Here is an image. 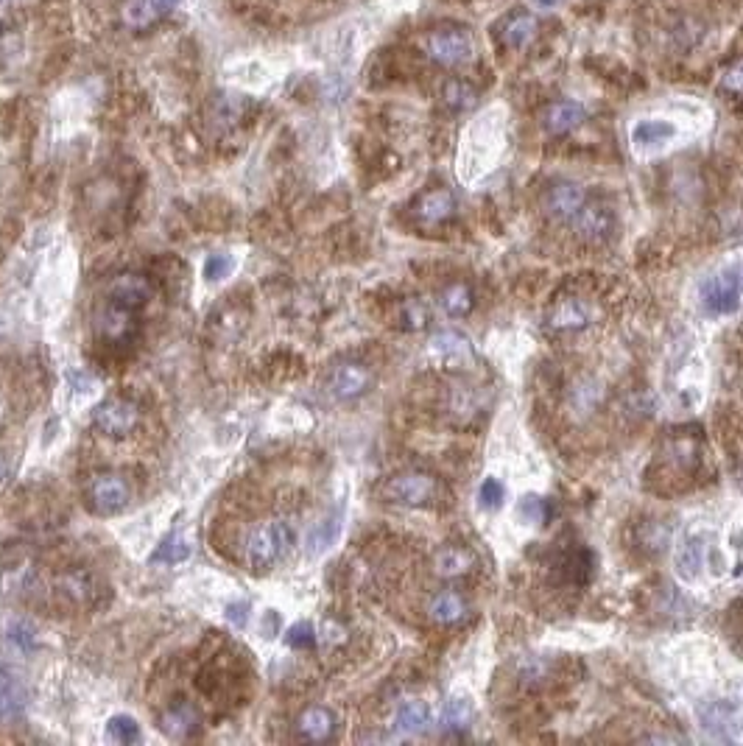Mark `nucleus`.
<instances>
[{
	"instance_id": "f257e3e1",
	"label": "nucleus",
	"mask_w": 743,
	"mask_h": 746,
	"mask_svg": "<svg viewBox=\"0 0 743 746\" xmlns=\"http://www.w3.org/2000/svg\"><path fill=\"white\" fill-rule=\"evenodd\" d=\"M294 545V529L285 520H266L257 523L255 529L246 534L244 540V562L246 568L255 570H269L274 568L280 559L285 557V551Z\"/></svg>"
},
{
	"instance_id": "f03ea898",
	"label": "nucleus",
	"mask_w": 743,
	"mask_h": 746,
	"mask_svg": "<svg viewBox=\"0 0 743 746\" xmlns=\"http://www.w3.org/2000/svg\"><path fill=\"white\" fill-rule=\"evenodd\" d=\"M422 51L442 68H459L475 56V37L464 26L431 28L422 37Z\"/></svg>"
},
{
	"instance_id": "7ed1b4c3",
	"label": "nucleus",
	"mask_w": 743,
	"mask_h": 746,
	"mask_svg": "<svg viewBox=\"0 0 743 746\" xmlns=\"http://www.w3.org/2000/svg\"><path fill=\"white\" fill-rule=\"evenodd\" d=\"M436 495H439V481H436V475L425 473V470L394 473L380 487V498L394 503V506H428L436 501Z\"/></svg>"
},
{
	"instance_id": "20e7f679",
	"label": "nucleus",
	"mask_w": 743,
	"mask_h": 746,
	"mask_svg": "<svg viewBox=\"0 0 743 746\" xmlns=\"http://www.w3.org/2000/svg\"><path fill=\"white\" fill-rule=\"evenodd\" d=\"M743 294V266H730L721 272L710 274L702 283V305L707 313H724L738 311Z\"/></svg>"
},
{
	"instance_id": "39448f33",
	"label": "nucleus",
	"mask_w": 743,
	"mask_h": 746,
	"mask_svg": "<svg viewBox=\"0 0 743 746\" xmlns=\"http://www.w3.org/2000/svg\"><path fill=\"white\" fill-rule=\"evenodd\" d=\"M132 501V489L118 473H98L87 484V503L95 515H118Z\"/></svg>"
},
{
	"instance_id": "423d86ee",
	"label": "nucleus",
	"mask_w": 743,
	"mask_h": 746,
	"mask_svg": "<svg viewBox=\"0 0 743 746\" xmlns=\"http://www.w3.org/2000/svg\"><path fill=\"white\" fill-rule=\"evenodd\" d=\"M140 422V408L132 400L109 397L93 408V425L107 436H129Z\"/></svg>"
},
{
	"instance_id": "0eeeda50",
	"label": "nucleus",
	"mask_w": 743,
	"mask_h": 746,
	"mask_svg": "<svg viewBox=\"0 0 743 746\" xmlns=\"http://www.w3.org/2000/svg\"><path fill=\"white\" fill-rule=\"evenodd\" d=\"M372 369L364 367V364H358V361H344V364H338L333 367V372L327 375V394L333 397V400H341V403H347V400H358L361 394H366L372 389Z\"/></svg>"
},
{
	"instance_id": "6e6552de",
	"label": "nucleus",
	"mask_w": 743,
	"mask_h": 746,
	"mask_svg": "<svg viewBox=\"0 0 743 746\" xmlns=\"http://www.w3.org/2000/svg\"><path fill=\"white\" fill-rule=\"evenodd\" d=\"M573 230H576V238L581 244H604L615 230V213L609 210L607 204L584 202V207L573 216Z\"/></svg>"
},
{
	"instance_id": "1a4fd4ad",
	"label": "nucleus",
	"mask_w": 743,
	"mask_h": 746,
	"mask_svg": "<svg viewBox=\"0 0 743 746\" xmlns=\"http://www.w3.org/2000/svg\"><path fill=\"white\" fill-rule=\"evenodd\" d=\"M56 593L73 607H93L101 596V584L90 570L70 568L56 576Z\"/></svg>"
},
{
	"instance_id": "9d476101",
	"label": "nucleus",
	"mask_w": 743,
	"mask_h": 746,
	"mask_svg": "<svg viewBox=\"0 0 743 746\" xmlns=\"http://www.w3.org/2000/svg\"><path fill=\"white\" fill-rule=\"evenodd\" d=\"M489 392L478 389V386H453L447 394V414L450 420L459 425H473L481 414H487Z\"/></svg>"
},
{
	"instance_id": "9b49d317",
	"label": "nucleus",
	"mask_w": 743,
	"mask_h": 746,
	"mask_svg": "<svg viewBox=\"0 0 743 746\" xmlns=\"http://www.w3.org/2000/svg\"><path fill=\"white\" fill-rule=\"evenodd\" d=\"M411 216L422 227H439V224H445V221L456 216V196L447 188L428 190L414 202Z\"/></svg>"
},
{
	"instance_id": "f8f14e48",
	"label": "nucleus",
	"mask_w": 743,
	"mask_h": 746,
	"mask_svg": "<svg viewBox=\"0 0 743 746\" xmlns=\"http://www.w3.org/2000/svg\"><path fill=\"white\" fill-rule=\"evenodd\" d=\"M109 302L121 305L126 311H140L146 308L154 297V288L151 283L143 277V274H118L107 288Z\"/></svg>"
},
{
	"instance_id": "ddd939ff",
	"label": "nucleus",
	"mask_w": 743,
	"mask_h": 746,
	"mask_svg": "<svg viewBox=\"0 0 743 746\" xmlns=\"http://www.w3.org/2000/svg\"><path fill=\"white\" fill-rule=\"evenodd\" d=\"M587 202V196H584V188L576 185V182H568V179H562V182H554L551 188L545 190V213L556 221H573V216L579 213L581 207Z\"/></svg>"
},
{
	"instance_id": "4468645a",
	"label": "nucleus",
	"mask_w": 743,
	"mask_h": 746,
	"mask_svg": "<svg viewBox=\"0 0 743 746\" xmlns=\"http://www.w3.org/2000/svg\"><path fill=\"white\" fill-rule=\"evenodd\" d=\"M431 355L439 364H445V367L450 369L470 367L475 361L470 339L456 333V330H442V333H436L431 339Z\"/></svg>"
},
{
	"instance_id": "2eb2a0df",
	"label": "nucleus",
	"mask_w": 743,
	"mask_h": 746,
	"mask_svg": "<svg viewBox=\"0 0 743 746\" xmlns=\"http://www.w3.org/2000/svg\"><path fill=\"white\" fill-rule=\"evenodd\" d=\"M93 325L95 333L104 341H126L135 330V319H132V311H126L115 302H107L95 311Z\"/></svg>"
},
{
	"instance_id": "dca6fc26",
	"label": "nucleus",
	"mask_w": 743,
	"mask_h": 746,
	"mask_svg": "<svg viewBox=\"0 0 743 746\" xmlns=\"http://www.w3.org/2000/svg\"><path fill=\"white\" fill-rule=\"evenodd\" d=\"M176 6H179V0H129L123 9V23L135 31H143V28H151L163 17H168Z\"/></svg>"
},
{
	"instance_id": "f3484780",
	"label": "nucleus",
	"mask_w": 743,
	"mask_h": 746,
	"mask_svg": "<svg viewBox=\"0 0 743 746\" xmlns=\"http://www.w3.org/2000/svg\"><path fill=\"white\" fill-rule=\"evenodd\" d=\"M475 570V554L464 545H445L433 557V573L439 579H461Z\"/></svg>"
},
{
	"instance_id": "a211bd4d",
	"label": "nucleus",
	"mask_w": 743,
	"mask_h": 746,
	"mask_svg": "<svg viewBox=\"0 0 743 746\" xmlns=\"http://www.w3.org/2000/svg\"><path fill=\"white\" fill-rule=\"evenodd\" d=\"M467 598L461 596L459 590H439L436 596L428 601V615L433 624L439 626H456L467 618Z\"/></svg>"
},
{
	"instance_id": "6ab92c4d",
	"label": "nucleus",
	"mask_w": 743,
	"mask_h": 746,
	"mask_svg": "<svg viewBox=\"0 0 743 746\" xmlns=\"http://www.w3.org/2000/svg\"><path fill=\"white\" fill-rule=\"evenodd\" d=\"M587 325H590V308L581 299H559L554 308L548 311V327H554L559 333L584 330Z\"/></svg>"
},
{
	"instance_id": "aec40b11",
	"label": "nucleus",
	"mask_w": 743,
	"mask_h": 746,
	"mask_svg": "<svg viewBox=\"0 0 743 746\" xmlns=\"http://www.w3.org/2000/svg\"><path fill=\"white\" fill-rule=\"evenodd\" d=\"M584 118H587V112L579 101H554L542 115V126L551 135H568L573 129H579Z\"/></svg>"
},
{
	"instance_id": "412c9836",
	"label": "nucleus",
	"mask_w": 743,
	"mask_h": 746,
	"mask_svg": "<svg viewBox=\"0 0 743 746\" xmlns=\"http://www.w3.org/2000/svg\"><path fill=\"white\" fill-rule=\"evenodd\" d=\"M160 727L165 730V735H171L176 741H185L199 730V710L190 702H176L160 716Z\"/></svg>"
},
{
	"instance_id": "4be33fe9",
	"label": "nucleus",
	"mask_w": 743,
	"mask_h": 746,
	"mask_svg": "<svg viewBox=\"0 0 743 746\" xmlns=\"http://www.w3.org/2000/svg\"><path fill=\"white\" fill-rule=\"evenodd\" d=\"M297 733L299 738L305 741H313V744H322L330 735L336 733V716L327 710V707H308L297 721Z\"/></svg>"
},
{
	"instance_id": "5701e85b",
	"label": "nucleus",
	"mask_w": 743,
	"mask_h": 746,
	"mask_svg": "<svg viewBox=\"0 0 743 746\" xmlns=\"http://www.w3.org/2000/svg\"><path fill=\"white\" fill-rule=\"evenodd\" d=\"M537 37V17L528 12H512L500 28V40L514 51H523Z\"/></svg>"
},
{
	"instance_id": "b1692460",
	"label": "nucleus",
	"mask_w": 743,
	"mask_h": 746,
	"mask_svg": "<svg viewBox=\"0 0 743 746\" xmlns=\"http://www.w3.org/2000/svg\"><path fill=\"white\" fill-rule=\"evenodd\" d=\"M702 719L704 727H707V733H713L716 738H732L735 730L741 727V713H738V707L732 705V702H727V699L704 707Z\"/></svg>"
},
{
	"instance_id": "393cba45",
	"label": "nucleus",
	"mask_w": 743,
	"mask_h": 746,
	"mask_svg": "<svg viewBox=\"0 0 743 746\" xmlns=\"http://www.w3.org/2000/svg\"><path fill=\"white\" fill-rule=\"evenodd\" d=\"M428 724H431V707L419 702V699H408L394 713V730L403 735L425 733Z\"/></svg>"
},
{
	"instance_id": "a878e982",
	"label": "nucleus",
	"mask_w": 743,
	"mask_h": 746,
	"mask_svg": "<svg viewBox=\"0 0 743 746\" xmlns=\"http://www.w3.org/2000/svg\"><path fill=\"white\" fill-rule=\"evenodd\" d=\"M662 456L665 462L671 464L679 473H690L696 464H699V442L693 436H676V439H668L665 448H662Z\"/></svg>"
},
{
	"instance_id": "bb28decb",
	"label": "nucleus",
	"mask_w": 743,
	"mask_h": 746,
	"mask_svg": "<svg viewBox=\"0 0 743 746\" xmlns=\"http://www.w3.org/2000/svg\"><path fill=\"white\" fill-rule=\"evenodd\" d=\"M244 109H246V98L241 95H218L216 101H213V107H210V123L216 126V129H232V126H238L241 118H244Z\"/></svg>"
},
{
	"instance_id": "cd10ccee",
	"label": "nucleus",
	"mask_w": 743,
	"mask_h": 746,
	"mask_svg": "<svg viewBox=\"0 0 743 746\" xmlns=\"http://www.w3.org/2000/svg\"><path fill=\"white\" fill-rule=\"evenodd\" d=\"M442 101L450 112H470L478 104V87L467 79H447L442 84Z\"/></svg>"
},
{
	"instance_id": "c85d7f7f",
	"label": "nucleus",
	"mask_w": 743,
	"mask_h": 746,
	"mask_svg": "<svg viewBox=\"0 0 743 746\" xmlns=\"http://www.w3.org/2000/svg\"><path fill=\"white\" fill-rule=\"evenodd\" d=\"M26 705V688L23 682L0 668V719H12Z\"/></svg>"
},
{
	"instance_id": "c756f323",
	"label": "nucleus",
	"mask_w": 743,
	"mask_h": 746,
	"mask_svg": "<svg viewBox=\"0 0 743 746\" xmlns=\"http://www.w3.org/2000/svg\"><path fill=\"white\" fill-rule=\"evenodd\" d=\"M473 305H475V294H473V288H470L467 283L447 285L445 291L439 294V308H442L447 316H453V319L467 316V313L473 311Z\"/></svg>"
},
{
	"instance_id": "7c9ffc66",
	"label": "nucleus",
	"mask_w": 743,
	"mask_h": 746,
	"mask_svg": "<svg viewBox=\"0 0 743 746\" xmlns=\"http://www.w3.org/2000/svg\"><path fill=\"white\" fill-rule=\"evenodd\" d=\"M475 719V710L473 705L467 702V699H450L442 710V719H439V727L445 730V733H467L470 727H473Z\"/></svg>"
},
{
	"instance_id": "2f4dec72",
	"label": "nucleus",
	"mask_w": 743,
	"mask_h": 746,
	"mask_svg": "<svg viewBox=\"0 0 743 746\" xmlns=\"http://www.w3.org/2000/svg\"><path fill=\"white\" fill-rule=\"evenodd\" d=\"M637 540H640V545H643L649 554H662V551L668 548V543H671V526L662 523V520H649V523L640 526Z\"/></svg>"
},
{
	"instance_id": "473e14b6",
	"label": "nucleus",
	"mask_w": 743,
	"mask_h": 746,
	"mask_svg": "<svg viewBox=\"0 0 743 746\" xmlns=\"http://www.w3.org/2000/svg\"><path fill=\"white\" fill-rule=\"evenodd\" d=\"M676 565H679V573L685 579H696L699 570L704 565V543L702 540H688V543L679 548L676 554Z\"/></svg>"
},
{
	"instance_id": "72a5a7b5",
	"label": "nucleus",
	"mask_w": 743,
	"mask_h": 746,
	"mask_svg": "<svg viewBox=\"0 0 743 746\" xmlns=\"http://www.w3.org/2000/svg\"><path fill=\"white\" fill-rule=\"evenodd\" d=\"M671 135H674L671 123L643 121L635 126V143H640V146H657V143H665Z\"/></svg>"
},
{
	"instance_id": "f704fd0d",
	"label": "nucleus",
	"mask_w": 743,
	"mask_h": 746,
	"mask_svg": "<svg viewBox=\"0 0 743 746\" xmlns=\"http://www.w3.org/2000/svg\"><path fill=\"white\" fill-rule=\"evenodd\" d=\"M190 557V545L188 540L182 537H171L165 540L154 554H151V562H160V565H176V562H185Z\"/></svg>"
},
{
	"instance_id": "c9c22d12",
	"label": "nucleus",
	"mask_w": 743,
	"mask_h": 746,
	"mask_svg": "<svg viewBox=\"0 0 743 746\" xmlns=\"http://www.w3.org/2000/svg\"><path fill=\"white\" fill-rule=\"evenodd\" d=\"M107 735L115 744H132V741H140V727L129 716H115V719H109Z\"/></svg>"
},
{
	"instance_id": "e433bc0d",
	"label": "nucleus",
	"mask_w": 743,
	"mask_h": 746,
	"mask_svg": "<svg viewBox=\"0 0 743 746\" xmlns=\"http://www.w3.org/2000/svg\"><path fill=\"white\" fill-rule=\"evenodd\" d=\"M9 640H12L20 652H31L37 646V629L28 624V621H14L9 626Z\"/></svg>"
},
{
	"instance_id": "4c0bfd02",
	"label": "nucleus",
	"mask_w": 743,
	"mask_h": 746,
	"mask_svg": "<svg viewBox=\"0 0 743 746\" xmlns=\"http://www.w3.org/2000/svg\"><path fill=\"white\" fill-rule=\"evenodd\" d=\"M285 640H288V646L291 649H313L316 646V632H313V626L311 624H294L291 629H288V635H285Z\"/></svg>"
},
{
	"instance_id": "58836bf2",
	"label": "nucleus",
	"mask_w": 743,
	"mask_h": 746,
	"mask_svg": "<svg viewBox=\"0 0 743 746\" xmlns=\"http://www.w3.org/2000/svg\"><path fill=\"white\" fill-rule=\"evenodd\" d=\"M520 515L526 517L528 523H545L548 515H551V506H548V501L537 498V495H528L526 501L520 503Z\"/></svg>"
},
{
	"instance_id": "ea45409f",
	"label": "nucleus",
	"mask_w": 743,
	"mask_h": 746,
	"mask_svg": "<svg viewBox=\"0 0 743 746\" xmlns=\"http://www.w3.org/2000/svg\"><path fill=\"white\" fill-rule=\"evenodd\" d=\"M232 269H235V260L230 255H213L204 263V277L207 280H224V277H230Z\"/></svg>"
},
{
	"instance_id": "a19ab883",
	"label": "nucleus",
	"mask_w": 743,
	"mask_h": 746,
	"mask_svg": "<svg viewBox=\"0 0 743 746\" xmlns=\"http://www.w3.org/2000/svg\"><path fill=\"white\" fill-rule=\"evenodd\" d=\"M478 501L484 509H498L500 503H503V484H500L498 478H487L481 489H478Z\"/></svg>"
},
{
	"instance_id": "79ce46f5",
	"label": "nucleus",
	"mask_w": 743,
	"mask_h": 746,
	"mask_svg": "<svg viewBox=\"0 0 743 746\" xmlns=\"http://www.w3.org/2000/svg\"><path fill=\"white\" fill-rule=\"evenodd\" d=\"M721 90L730 95H743V59L724 70V76H721Z\"/></svg>"
},
{
	"instance_id": "37998d69",
	"label": "nucleus",
	"mask_w": 743,
	"mask_h": 746,
	"mask_svg": "<svg viewBox=\"0 0 743 746\" xmlns=\"http://www.w3.org/2000/svg\"><path fill=\"white\" fill-rule=\"evenodd\" d=\"M336 534H338V523L333 520V517H327L325 523H319V529L313 531V537H311L313 548H316V551L327 548V545L336 540Z\"/></svg>"
},
{
	"instance_id": "c03bdc74",
	"label": "nucleus",
	"mask_w": 743,
	"mask_h": 746,
	"mask_svg": "<svg viewBox=\"0 0 743 746\" xmlns=\"http://www.w3.org/2000/svg\"><path fill=\"white\" fill-rule=\"evenodd\" d=\"M425 319H428L425 308H422L419 302H408V305H406V325L408 327H422V325H425Z\"/></svg>"
},
{
	"instance_id": "a18cd8bd",
	"label": "nucleus",
	"mask_w": 743,
	"mask_h": 746,
	"mask_svg": "<svg viewBox=\"0 0 743 746\" xmlns=\"http://www.w3.org/2000/svg\"><path fill=\"white\" fill-rule=\"evenodd\" d=\"M246 610H249L246 604H232V607H230V621H232V624H238V626L246 624Z\"/></svg>"
},
{
	"instance_id": "49530a36",
	"label": "nucleus",
	"mask_w": 743,
	"mask_h": 746,
	"mask_svg": "<svg viewBox=\"0 0 743 746\" xmlns=\"http://www.w3.org/2000/svg\"><path fill=\"white\" fill-rule=\"evenodd\" d=\"M6 473H9V464H6V459L0 456V481L6 478Z\"/></svg>"
},
{
	"instance_id": "de8ad7c7",
	"label": "nucleus",
	"mask_w": 743,
	"mask_h": 746,
	"mask_svg": "<svg viewBox=\"0 0 743 746\" xmlns=\"http://www.w3.org/2000/svg\"><path fill=\"white\" fill-rule=\"evenodd\" d=\"M537 3H540L542 9H551V6H554L556 0H537Z\"/></svg>"
}]
</instances>
